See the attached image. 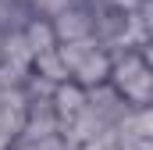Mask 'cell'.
Returning <instances> with one entry per match:
<instances>
[{
	"mask_svg": "<svg viewBox=\"0 0 153 150\" xmlns=\"http://www.w3.org/2000/svg\"><path fill=\"white\" fill-rule=\"evenodd\" d=\"M111 86L132 104L146 107L153 104V64L143 50H114V68H111Z\"/></svg>",
	"mask_w": 153,
	"mask_h": 150,
	"instance_id": "cell-1",
	"label": "cell"
},
{
	"mask_svg": "<svg viewBox=\"0 0 153 150\" xmlns=\"http://www.w3.org/2000/svg\"><path fill=\"white\" fill-rule=\"evenodd\" d=\"M64 64L71 68V79L82 82L85 89L89 86H100L111 79V68H114V54L100 43L96 36H85V39H68L57 46Z\"/></svg>",
	"mask_w": 153,
	"mask_h": 150,
	"instance_id": "cell-2",
	"label": "cell"
},
{
	"mask_svg": "<svg viewBox=\"0 0 153 150\" xmlns=\"http://www.w3.org/2000/svg\"><path fill=\"white\" fill-rule=\"evenodd\" d=\"M61 132V118H57V107L50 97H39V100H29V111H25V132L22 140L25 143H39L46 136Z\"/></svg>",
	"mask_w": 153,
	"mask_h": 150,
	"instance_id": "cell-3",
	"label": "cell"
},
{
	"mask_svg": "<svg viewBox=\"0 0 153 150\" xmlns=\"http://www.w3.org/2000/svg\"><path fill=\"white\" fill-rule=\"evenodd\" d=\"M85 93H89V107L100 114L107 125H117L128 111H135V107H132V104L117 93L114 86H111V79H107V82H100V86H89Z\"/></svg>",
	"mask_w": 153,
	"mask_h": 150,
	"instance_id": "cell-4",
	"label": "cell"
},
{
	"mask_svg": "<svg viewBox=\"0 0 153 150\" xmlns=\"http://www.w3.org/2000/svg\"><path fill=\"white\" fill-rule=\"evenodd\" d=\"M53 29H57V39L68 43V39H85L93 36V11L82 7V4H68L57 18H50Z\"/></svg>",
	"mask_w": 153,
	"mask_h": 150,
	"instance_id": "cell-5",
	"label": "cell"
},
{
	"mask_svg": "<svg viewBox=\"0 0 153 150\" xmlns=\"http://www.w3.org/2000/svg\"><path fill=\"white\" fill-rule=\"evenodd\" d=\"M53 107H57V118H61V125H68L71 118L85 111V100H89V93H85V86L75 82V79H68V82H57V89H53Z\"/></svg>",
	"mask_w": 153,
	"mask_h": 150,
	"instance_id": "cell-6",
	"label": "cell"
},
{
	"mask_svg": "<svg viewBox=\"0 0 153 150\" xmlns=\"http://www.w3.org/2000/svg\"><path fill=\"white\" fill-rule=\"evenodd\" d=\"M22 32H25V39H29L32 54H46V50H57V46H61L57 29H53V22H50V18H39V14H32V18H29V25H25Z\"/></svg>",
	"mask_w": 153,
	"mask_h": 150,
	"instance_id": "cell-7",
	"label": "cell"
},
{
	"mask_svg": "<svg viewBox=\"0 0 153 150\" xmlns=\"http://www.w3.org/2000/svg\"><path fill=\"white\" fill-rule=\"evenodd\" d=\"M0 57H4L7 64L22 68V72H32V61H36V54H32V46H29V39H25L22 29L4 36V50H0Z\"/></svg>",
	"mask_w": 153,
	"mask_h": 150,
	"instance_id": "cell-8",
	"label": "cell"
},
{
	"mask_svg": "<svg viewBox=\"0 0 153 150\" xmlns=\"http://www.w3.org/2000/svg\"><path fill=\"white\" fill-rule=\"evenodd\" d=\"M32 72L46 75L50 82H68V79H71V68L64 64L61 50H46V54H36V61H32Z\"/></svg>",
	"mask_w": 153,
	"mask_h": 150,
	"instance_id": "cell-9",
	"label": "cell"
}]
</instances>
